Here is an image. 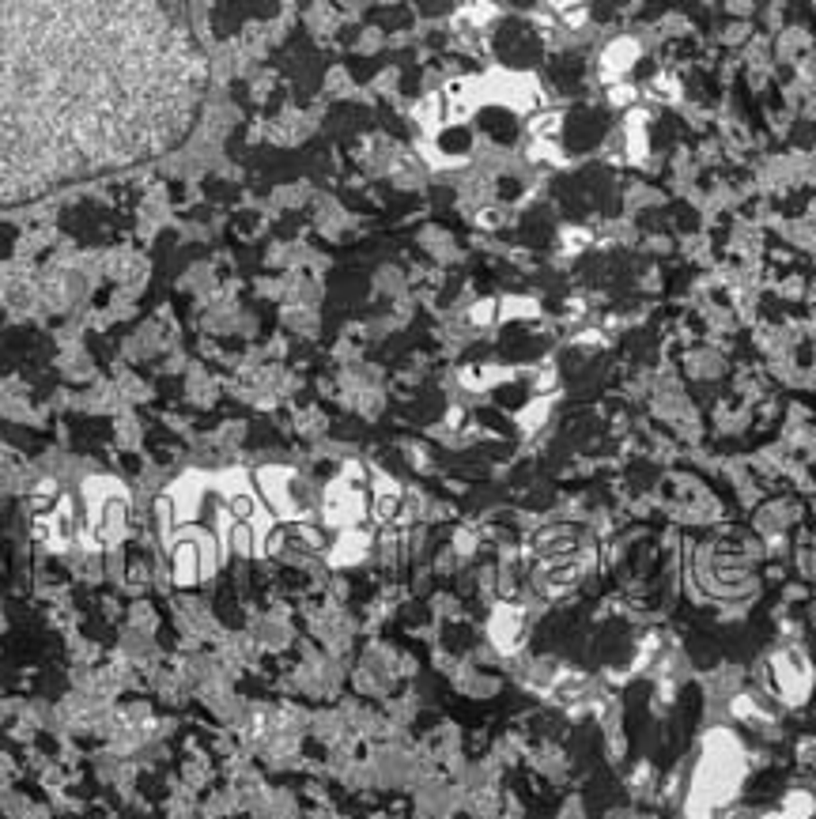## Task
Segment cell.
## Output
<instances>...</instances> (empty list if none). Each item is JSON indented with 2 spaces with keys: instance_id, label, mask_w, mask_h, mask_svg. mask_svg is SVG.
Instances as JSON below:
<instances>
[{
  "instance_id": "2",
  "label": "cell",
  "mask_w": 816,
  "mask_h": 819,
  "mask_svg": "<svg viewBox=\"0 0 816 819\" xmlns=\"http://www.w3.org/2000/svg\"><path fill=\"white\" fill-rule=\"evenodd\" d=\"M737 770H741L737 748H733V740L722 736V752H711L703 763V774L695 778V808L707 812L714 805H722L737 786Z\"/></svg>"
},
{
  "instance_id": "4",
  "label": "cell",
  "mask_w": 816,
  "mask_h": 819,
  "mask_svg": "<svg viewBox=\"0 0 816 819\" xmlns=\"http://www.w3.org/2000/svg\"><path fill=\"white\" fill-rule=\"evenodd\" d=\"M783 815L786 819H809L812 815V796L809 793H790L783 801Z\"/></svg>"
},
{
  "instance_id": "1",
  "label": "cell",
  "mask_w": 816,
  "mask_h": 819,
  "mask_svg": "<svg viewBox=\"0 0 816 819\" xmlns=\"http://www.w3.org/2000/svg\"><path fill=\"white\" fill-rule=\"evenodd\" d=\"M208 68L155 4H0V204L174 151Z\"/></svg>"
},
{
  "instance_id": "3",
  "label": "cell",
  "mask_w": 816,
  "mask_h": 819,
  "mask_svg": "<svg viewBox=\"0 0 816 819\" xmlns=\"http://www.w3.org/2000/svg\"><path fill=\"white\" fill-rule=\"evenodd\" d=\"M775 684H779V691L790 702L805 698V691H809V665H805V657H798V653H779V657H775Z\"/></svg>"
}]
</instances>
